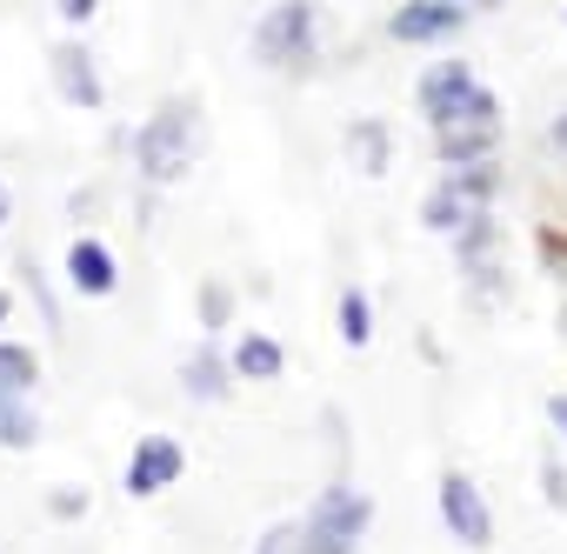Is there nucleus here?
Masks as SVG:
<instances>
[{"instance_id": "5701e85b", "label": "nucleus", "mask_w": 567, "mask_h": 554, "mask_svg": "<svg viewBox=\"0 0 567 554\" xmlns=\"http://www.w3.org/2000/svg\"><path fill=\"white\" fill-rule=\"evenodd\" d=\"M547 421H554V434H567V394H547Z\"/></svg>"}, {"instance_id": "1a4fd4ad", "label": "nucleus", "mask_w": 567, "mask_h": 554, "mask_svg": "<svg viewBox=\"0 0 567 554\" xmlns=\"http://www.w3.org/2000/svg\"><path fill=\"white\" fill-rule=\"evenodd\" d=\"M474 88H481V81H474V68H467V61H441V68H427V74H421V88H414V94H421V114H427V121H447Z\"/></svg>"}, {"instance_id": "393cba45", "label": "nucleus", "mask_w": 567, "mask_h": 554, "mask_svg": "<svg viewBox=\"0 0 567 554\" xmlns=\"http://www.w3.org/2000/svg\"><path fill=\"white\" fill-rule=\"evenodd\" d=\"M8 315H14V295H8V288H0V328H8Z\"/></svg>"}, {"instance_id": "ddd939ff", "label": "nucleus", "mask_w": 567, "mask_h": 554, "mask_svg": "<svg viewBox=\"0 0 567 554\" xmlns=\"http://www.w3.org/2000/svg\"><path fill=\"white\" fill-rule=\"evenodd\" d=\"M227 361H234V375H240V381H280V368H288L280 341H274V335H254V328L234 341V355H227Z\"/></svg>"}, {"instance_id": "f3484780", "label": "nucleus", "mask_w": 567, "mask_h": 554, "mask_svg": "<svg viewBox=\"0 0 567 554\" xmlns=\"http://www.w3.org/2000/svg\"><path fill=\"white\" fill-rule=\"evenodd\" d=\"M341 341H348V348H368V341H374V308H368L361 288L341 295Z\"/></svg>"}, {"instance_id": "7ed1b4c3", "label": "nucleus", "mask_w": 567, "mask_h": 554, "mask_svg": "<svg viewBox=\"0 0 567 554\" xmlns=\"http://www.w3.org/2000/svg\"><path fill=\"white\" fill-rule=\"evenodd\" d=\"M315 28H321V8L315 0H280L254 21V61L260 68H301L315 61Z\"/></svg>"}, {"instance_id": "b1692460", "label": "nucleus", "mask_w": 567, "mask_h": 554, "mask_svg": "<svg viewBox=\"0 0 567 554\" xmlns=\"http://www.w3.org/2000/svg\"><path fill=\"white\" fill-rule=\"evenodd\" d=\"M547 141H554V154H567V121H554V134H547Z\"/></svg>"}, {"instance_id": "a211bd4d", "label": "nucleus", "mask_w": 567, "mask_h": 554, "mask_svg": "<svg viewBox=\"0 0 567 554\" xmlns=\"http://www.w3.org/2000/svg\"><path fill=\"white\" fill-rule=\"evenodd\" d=\"M254 554H308V527L301 521H280V527H267L254 541Z\"/></svg>"}, {"instance_id": "4468645a", "label": "nucleus", "mask_w": 567, "mask_h": 554, "mask_svg": "<svg viewBox=\"0 0 567 554\" xmlns=\"http://www.w3.org/2000/svg\"><path fill=\"white\" fill-rule=\"evenodd\" d=\"M34 381H41L34 355H28L21 341H0V394H14V401H28V394H34Z\"/></svg>"}, {"instance_id": "423d86ee", "label": "nucleus", "mask_w": 567, "mask_h": 554, "mask_svg": "<svg viewBox=\"0 0 567 554\" xmlns=\"http://www.w3.org/2000/svg\"><path fill=\"white\" fill-rule=\"evenodd\" d=\"M467 28V0H408V8H394L388 34L408 41V48H427V41H454Z\"/></svg>"}, {"instance_id": "4be33fe9", "label": "nucleus", "mask_w": 567, "mask_h": 554, "mask_svg": "<svg viewBox=\"0 0 567 554\" xmlns=\"http://www.w3.org/2000/svg\"><path fill=\"white\" fill-rule=\"evenodd\" d=\"M81 507H87L81 488H61V494H54V514H81Z\"/></svg>"}, {"instance_id": "f03ea898", "label": "nucleus", "mask_w": 567, "mask_h": 554, "mask_svg": "<svg viewBox=\"0 0 567 554\" xmlns=\"http://www.w3.org/2000/svg\"><path fill=\"white\" fill-rule=\"evenodd\" d=\"M501 147V101L487 88H474L447 121H434V154L447 167H467V161H487Z\"/></svg>"}, {"instance_id": "9d476101", "label": "nucleus", "mask_w": 567, "mask_h": 554, "mask_svg": "<svg viewBox=\"0 0 567 554\" xmlns=\"http://www.w3.org/2000/svg\"><path fill=\"white\" fill-rule=\"evenodd\" d=\"M114 281H121V274H114V254H107L94 234H81V240L68 247V288L101 301V295H114Z\"/></svg>"}, {"instance_id": "6e6552de", "label": "nucleus", "mask_w": 567, "mask_h": 554, "mask_svg": "<svg viewBox=\"0 0 567 554\" xmlns=\"http://www.w3.org/2000/svg\"><path fill=\"white\" fill-rule=\"evenodd\" d=\"M54 88H61L68 107H87V114H101V101H107V88H101V74H94V54H87L81 41H61V48H54Z\"/></svg>"}, {"instance_id": "39448f33", "label": "nucleus", "mask_w": 567, "mask_h": 554, "mask_svg": "<svg viewBox=\"0 0 567 554\" xmlns=\"http://www.w3.org/2000/svg\"><path fill=\"white\" fill-rule=\"evenodd\" d=\"M441 521H447V534H454L461 547H487V541H494V514H487L481 488H474L461 468L441 474Z\"/></svg>"}, {"instance_id": "20e7f679", "label": "nucleus", "mask_w": 567, "mask_h": 554, "mask_svg": "<svg viewBox=\"0 0 567 554\" xmlns=\"http://www.w3.org/2000/svg\"><path fill=\"white\" fill-rule=\"evenodd\" d=\"M368 521H374V501L361 494V488H328L315 507H308V554H354L361 547V534H368Z\"/></svg>"}, {"instance_id": "9b49d317", "label": "nucleus", "mask_w": 567, "mask_h": 554, "mask_svg": "<svg viewBox=\"0 0 567 554\" xmlns=\"http://www.w3.org/2000/svg\"><path fill=\"white\" fill-rule=\"evenodd\" d=\"M474 214H481V201H474V194L461 187V174H447V181H441V187L427 194V207H421V220H427L434 234H461V227H467Z\"/></svg>"}, {"instance_id": "a878e982", "label": "nucleus", "mask_w": 567, "mask_h": 554, "mask_svg": "<svg viewBox=\"0 0 567 554\" xmlns=\"http://www.w3.org/2000/svg\"><path fill=\"white\" fill-rule=\"evenodd\" d=\"M8 207H14V201H8V187H0V227H8Z\"/></svg>"}, {"instance_id": "bb28decb", "label": "nucleus", "mask_w": 567, "mask_h": 554, "mask_svg": "<svg viewBox=\"0 0 567 554\" xmlns=\"http://www.w3.org/2000/svg\"><path fill=\"white\" fill-rule=\"evenodd\" d=\"M560 328H567V308H560Z\"/></svg>"}, {"instance_id": "f257e3e1", "label": "nucleus", "mask_w": 567, "mask_h": 554, "mask_svg": "<svg viewBox=\"0 0 567 554\" xmlns=\"http://www.w3.org/2000/svg\"><path fill=\"white\" fill-rule=\"evenodd\" d=\"M200 154V107L187 94H174L161 114H147V127L134 134V167L147 187H174Z\"/></svg>"}, {"instance_id": "2eb2a0df", "label": "nucleus", "mask_w": 567, "mask_h": 554, "mask_svg": "<svg viewBox=\"0 0 567 554\" xmlns=\"http://www.w3.org/2000/svg\"><path fill=\"white\" fill-rule=\"evenodd\" d=\"M34 441H41L34 408H28V401H14V394H0V448H34Z\"/></svg>"}, {"instance_id": "412c9836", "label": "nucleus", "mask_w": 567, "mask_h": 554, "mask_svg": "<svg viewBox=\"0 0 567 554\" xmlns=\"http://www.w3.org/2000/svg\"><path fill=\"white\" fill-rule=\"evenodd\" d=\"M54 8H61V21H68V28H87L101 0H54Z\"/></svg>"}, {"instance_id": "0eeeda50", "label": "nucleus", "mask_w": 567, "mask_h": 554, "mask_svg": "<svg viewBox=\"0 0 567 554\" xmlns=\"http://www.w3.org/2000/svg\"><path fill=\"white\" fill-rule=\"evenodd\" d=\"M181 468H187L181 441H174V434H147V441L127 454V494H134V501H147V494L174 488V481H181Z\"/></svg>"}, {"instance_id": "6ab92c4d", "label": "nucleus", "mask_w": 567, "mask_h": 554, "mask_svg": "<svg viewBox=\"0 0 567 554\" xmlns=\"http://www.w3.org/2000/svg\"><path fill=\"white\" fill-rule=\"evenodd\" d=\"M227 315H234V295H227L220 281H207V288H200V321H207V335L227 328Z\"/></svg>"}, {"instance_id": "f8f14e48", "label": "nucleus", "mask_w": 567, "mask_h": 554, "mask_svg": "<svg viewBox=\"0 0 567 554\" xmlns=\"http://www.w3.org/2000/svg\"><path fill=\"white\" fill-rule=\"evenodd\" d=\"M181 381H187V394H194V401H227V388H234L240 375H234V361H220V355H214V348L200 341V348L187 355Z\"/></svg>"}, {"instance_id": "aec40b11", "label": "nucleus", "mask_w": 567, "mask_h": 554, "mask_svg": "<svg viewBox=\"0 0 567 554\" xmlns=\"http://www.w3.org/2000/svg\"><path fill=\"white\" fill-rule=\"evenodd\" d=\"M540 481H547V507H567V474H560V461H554V454L540 461Z\"/></svg>"}, {"instance_id": "dca6fc26", "label": "nucleus", "mask_w": 567, "mask_h": 554, "mask_svg": "<svg viewBox=\"0 0 567 554\" xmlns=\"http://www.w3.org/2000/svg\"><path fill=\"white\" fill-rule=\"evenodd\" d=\"M348 147H354L361 174H388V127H381V121H361V127L348 134Z\"/></svg>"}]
</instances>
